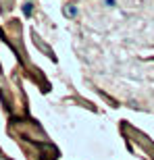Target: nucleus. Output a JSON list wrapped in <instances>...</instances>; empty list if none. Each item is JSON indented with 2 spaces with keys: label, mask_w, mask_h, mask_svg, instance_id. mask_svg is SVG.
I'll return each mask as SVG.
<instances>
[{
  "label": "nucleus",
  "mask_w": 154,
  "mask_h": 160,
  "mask_svg": "<svg viewBox=\"0 0 154 160\" xmlns=\"http://www.w3.org/2000/svg\"><path fill=\"white\" fill-rule=\"evenodd\" d=\"M65 15H69V17H75V15H77V8H75V6H69V8L65 10Z\"/></svg>",
  "instance_id": "nucleus-2"
},
{
  "label": "nucleus",
  "mask_w": 154,
  "mask_h": 160,
  "mask_svg": "<svg viewBox=\"0 0 154 160\" xmlns=\"http://www.w3.org/2000/svg\"><path fill=\"white\" fill-rule=\"evenodd\" d=\"M31 10H34V4H31V2H25V4H23V13L29 17V15H31Z\"/></svg>",
  "instance_id": "nucleus-1"
},
{
  "label": "nucleus",
  "mask_w": 154,
  "mask_h": 160,
  "mask_svg": "<svg viewBox=\"0 0 154 160\" xmlns=\"http://www.w3.org/2000/svg\"><path fill=\"white\" fill-rule=\"evenodd\" d=\"M104 4L106 6H115V0H104Z\"/></svg>",
  "instance_id": "nucleus-3"
}]
</instances>
